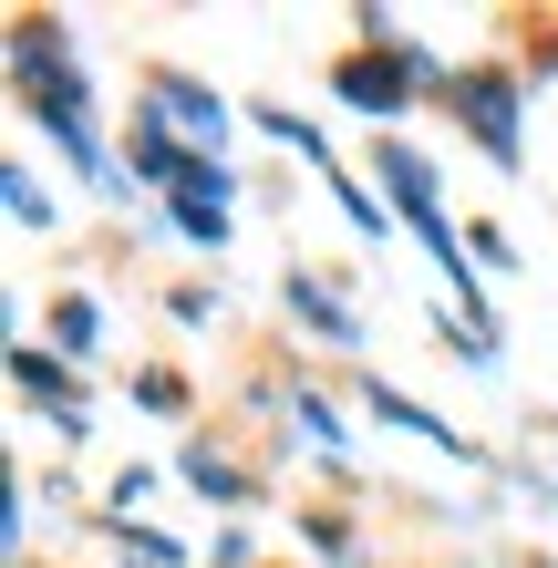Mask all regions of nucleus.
Here are the masks:
<instances>
[{"instance_id": "f257e3e1", "label": "nucleus", "mask_w": 558, "mask_h": 568, "mask_svg": "<svg viewBox=\"0 0 558 568\" xmlns=\"http://www.w3.org/2000/svg\"><path fill=\"white\" fill-rule=\"evenodd\" d=\"M11 83H21L31 124H52V145L73 155L93 186H124V176H114V155H104V135H93V93H83V62H73V42H62L52 21H21V31H11Z\"/></svg>"}, {"instance_id": "f03ea898", "label": "nucleus", "mask_w": 558, "mask_h": 568, "mask_svg": "<svg viewBox=\"0 0 558 568\" xmlns=\"http://www.w3.org/2000/svg\"><path fill=\"white\" fill-rule=\"evenodd\" d=\"M135 114L155 124V135H176L186 155H217V165H227V104H217V93L196 83V73H155Z\"/></svg>"}, {"instance_id": "7ed1b4c3", "label": "nucleus", "mask_w": 558, "mask_h": 568, "mask_svg": "<svg viewBox=\"0 0 558 568\" xmlns=\"http://www.w3.org/2000/svg\"><path fill=\"white\" fill-rule=\"evenodd\" d=\"M445 104H455V124H466L497 165H517V83H507V73H455Z\"/></svg>"}, {"instance_id": "20e7f679", "label": "nucleus", "mask_w": 558, "mask_h": 568, "mask_svg": "<svg viewBox=\"0 0 558 568\" xmlns=\"http://www.w3.org/2000/svg\"><path fill=\"white\" fill-rule=\"evenodd\" d=\"M11 383L31 393V404H52V424H62V434H83V383H73V362H62V352L11 342Z\"/></svg>"}, {"instance_id": "39448f33", "label": "nucleus", "mask_w": 558, "mask_h": 568, "mask_svg": "<svg viewBox=\"0 0 558 568\" xmlns=\"http://www.w3.org/2000/svg\"><path fill=\"white\" fill-rule=\"evenodd\" d=\"M363 404H373V424H404V434H424L435 455H476V445H466V434H455L445 414H424L414 393H393V383H363Z\"/></svg>"}, {"instance_id": "423d86ee", "label": "nucleus", "mask_w": 558, "mask_h": 568, "mask_svg": "<svg viewBox=\"0 0 558 568\" xmlns=\"http://www.w3.org/2000/svg\"><path fill=\"white\" fill-rule=\"evenodd\" d=\"M290 311H301V321H311V331H321L332 352H352V342H363V321L342 311V290H321L311 270H290Z\"/></svg>"}, {"instance_id": "0eeeda50", "label": "nucleus", "mask_w": 558, "mask_h": 568, "mask_svg": "<svg viewBox=\"0 0 558 568\" xmlns=\"http://www.w3.org/2000/svg\"><path fill=\"white\" fill-rule=\"evenodd\" d=\"M176 476H186L196 496H217V507H248V476H239V455H217V445H186V455H176Z\"/></svg>"}, {"instance_id": "6e6552de", "label": "nucleus", "mask_w": 558, "mask_h": 568, "mask_svg": "<svg viewBox=\"0 0 558 568\" xmlns=\"http://www.w3.org/2000/svg\"><path fill=\"white\" fill-rule=\"evenodd\" d=\"M290 434H301L321 465H352V434L332 424V404H321V393H290Z\"/></svg>"}, {"instance_id": "1a4fd4ad", "label": "nucleus", "mask_w": 558, "mask_h": 568, "mask_svg": "<svg viewBox=\"0 0 558 568\" xmlns=\"http://www.w3.org/2000/svg\"><path fill=\"white\" fill-rule=\"evenodd\" d=\"M52 331H62V362H83V352H93V331H104L93 290H62V300H52Z\"/></svg>"}, {"instance_id": "9d476101", "label": "nucleus", "mask_w": 558, "mask_h": 568, "mask_svg": "<svg viewBox=\"0 0 558 568\" xmlns=\"http://www.w3.org/2000/svg\"><path fill=\"white\" fill-rule=\"evenodd\" d=\"M0 207H11V227H52V196L31 186V165H0Z\"/></svg>"}, {"instance_id": "9b49d317", "label": "nucleus", "mask_w": 558, "mask_h": 568, "mask_svg": "<svg viewBox=\"0 0 558 568\" xmlns=\"http://www.w3.org/2000/svg\"><path fill=\"white\" fill-rule=\"evenodd\" d=\"M332 196H342V217L363 227V239H383V227H393V217H383V196H373L363 176H342V165H332Z\"/></svg>"}, {"instance_id": "f8f14e48", "label": "nucleus", "mask_w": 558, "mask_h": 568, "mask_svg": "<svg viewBox=\"0 0 558 568\" xmlns=\"http://www.w3.org/2000/svg\"><path fill=\"white\" fill-rule=\"evenodd\" d=\"M114 548H135L145 568H186V548H176V538H155V527H135V517H114Z\"/></svg>"}, {"instance_id": "ddd939ff", "label": "nucleus", "mask_w": 558, "mask_h": 568, "mask_svg": "<svg viewBox=\"0 0 558 568\" xmlns=\"http://www.w3.org/2000/svg\"><path fill=\"white\" fill-rule=\"evenodd\" d=\"M258 135H280V145L321 155V124H311V114H290V104H258Z\"/></svg>"}]
</instances>
